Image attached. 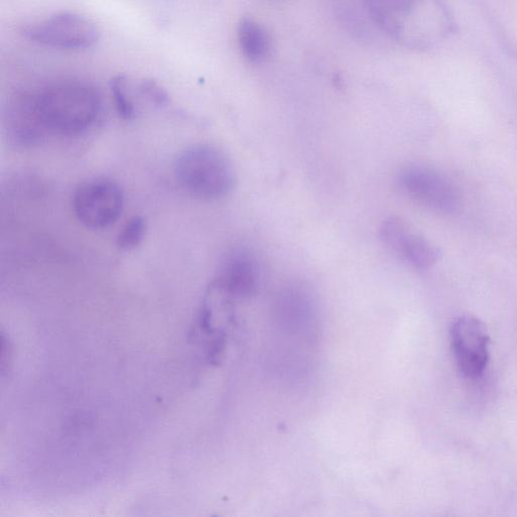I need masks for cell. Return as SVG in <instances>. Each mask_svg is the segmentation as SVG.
Here are the masks:
<instances>
[{
	"label": "cell",
	"instance_id": "cell-3",
	"mask_svg": "<svg viewBox=\"0 0 517 517\" xmlns=\"http://www.w3.org/2000/svg\"><path fill=\"white\" fill-rule=\"evenodd\" d=\"M180 186L203 200L228 195L235 185V172L224 152L211 145H196L183 151L175 163Z\"/></svg>",
	"mask_w": 517,
	"mask_h": 517
},
{
	"label": "cell",
	"instance_id": "cell-6",
	"mask_svg": "<svg viewBox=\"0 0 517 517\" xmlns=\"http://www.w3.org/2000/svg\"><path fill=\"white\" fill-rule=\"evenodd\" d=\"M73 208L79 222L93 230L115 224L124 209V193L114 181L105 178L82 183L75 191Z\"/></svg>",
	"mask_w": 517,
	"mask_h": 517
},
{
	"label": "cell",
	"instance_id": "cell-1",
	"mask_svg": "<svg viewBox=\"0 0 517 517\" xmlns=\"http://www.w3.org/2000/svg\"><path fill=\"white\" fill-rule=\"evenodd\" d=\"M374 24L390 39L411 50L444 42L453 29L443 0H364Z\"/></svg>",
	"mask_w": 517,
	"mask_h": 517
},
{
	"label": "cell",
	"instance_id": "cell-7",
	"mask_svg": "<svg viewBox=\"0 0 517 517\" xmlns=\"http://www.w3.org/2000/svg\"><path fill=\"white\" fill-rule=\"evenodd\" d=\"M450 334L459 371L470 379L481 377L489 361L490 338L485 325L475 317L463 316L453 322Z\"/></svg>",
	"mask_w": 517,
	"mask_h": 517
},
{
	"label": "cell",
	"instance_id": "cell-9",
	"mask_svg": "<svg viewBox=\"0 0 517 517\" xmlns=\"http://www.w3.org/2000/svg\"><path fill=\"white\" fill-rule=\"evenodd\" d=\"M260 282V267L246 248L232 250L223 260L214 283L236 299L251 297Z\"/></svg>",
	"mask_w": 517,
	"mask_h": 517
},
{
	"label": "cell",
	"instance_id": "cell-8",
	"mask_svg": "<svg viewBox=\"0 0 517 517\" xmlns=\"http://www.w3.org/2000/svg\"><path fill=\"white\" fill-rule=\"evenodd\" d=\"M380 236L386 247L418 270L431 269L441 258L437 246L413 232L410 226L399 218H390L383 222Z\"/></svg>",
	"mask_w": 517,
	"mask_h": 517
},
{
	"label": "cell",
	"instance_id": "cell-11",
	"mask_svg": "<svg viewBox=\"0 0 517 517\" xmlns=\"http://www.w3.org/2000/svg\"><path fill=\"white\" fill-rule=\"evenodd\" d=\"M238 42L243 56L251 63L261 64L271 55L272 40L268 31L251 18L238 26Z\"/></svg>",
	"mask_w": 517,
	"mask_h": 517
},
{
	"label": "cell",
	"instance_id": "cell-2",
	"mask_svg": "<svg viewBox=\"0 0 517 517\" xmlns=\"http://www.w3.org/2000/svg\"><path fill=\"white\" fill-rule=\"evenodd\" d=\"M39 119L46 132L62 136L85 133L96 121L101 99L91 85L80 81H61L33 91Z\"/></svg>",
	"mask_w": 517,
	"mask_h": 517
},
{
	"label": "cell",
	"instance_id": "cell-4",
	"mask_svg": "<svg viewBox=\"0 0 517 517\" xmlns=\"http://www.w3.org/2000/svg\"><path fill=\"white\" fill-rule=\"evenodd\" d=\"M29 41L58 50H84L94 46L100 37L96 25L75 13H59L27 25L22 30Z\"/></svg>",
	"mask_w": 517,
	"mask_h": 517
},
{
	"label": "cell",
	"instance_id": "cell-13",
	"mask_svg": "<svg viewBox=\"0 0 517 517\" xmlns=\"http://www.w3.org/2000/svg\"><path fill=\"white\" fill-rule=\"evenodd\" d=\"M147 233V223L142 217L132 218L121 230L117 244L121 250L131 251L139 247Z\"/></svg>",
	"mask_w": 517,
	"mask_h": 517
},
{
	"label": "cell",
	"instance_id": "cell-14",
	"mask_svg": "<svg viewBox=\"0 0 517 517\" xmlns=\"http://www.w3.org/2000/svg\"><path fill=\"white\" fill-rule=\"evenodd\" d=\"M141 91L158 107H165L169 103L167 92L152 80L143 81Z\"/></svg>",
	"mask_w": 517,
	"mask_h": 517
},
{
	"label": "cell",
	"instance_id": "cell-12",
	"mask_svg": "<svg viewBox=\"0 0 517 517\" xmlns=\"http://www.w3.org/2000/svg\"><path fill=\"white\" fill-rule=\"evenodd\" d=\"M111 91L120 117L127 121L134 120L137 112L129 93L128 79L124 75L114 77L111 82Z\"/></svg>",
	"mask_w": 517,
	"mask_h": 517
},
{
	"label": "cell",
	"instance_id": "cell-10",
	"mask_svg": "<svg viewBox=\"0 0 517 517\" xmlns=\"http://www.w3.org/2000/svg\"><path fill=\"white\" fill-rule=\"evenodd\" d=\"M4 123L10 138L21 146L40 142L46 130L37 114L33 91L15 93L7 102Z\"/></svg>",
	"mask_w": 517,
	"mask_h": 517
},
{
	"label": "cell",
	"instance_id": "cell-5",
	"mask_svg": "<svg viewBox=\"0 0 517 517\" xmlns=\"http://www.w3.org/2000/svg\"><path fill=\"white\" fill-rule=\"evenodd\" d=\"M398 184L409 198L435 213L451 215L459 208L458 189L432 167L408 165L399 172Z\"/></svg>",
	"mask_w": 517,
	"mask_h": 517
}]
</instances>
